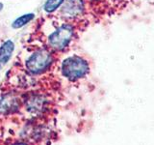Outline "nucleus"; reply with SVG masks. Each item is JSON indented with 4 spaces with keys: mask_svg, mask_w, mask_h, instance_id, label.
<instances>
[{
    "mask_svg": "<svg viewBox=\"0 0 154 145\" xmlns=\"http://www.w3.org/2000/svg\"><path fill=\"white\" fill-rule=\"evenodd\" d=\"M17 145H24V144H17Z\"/></svg>",
    "mask_w": 154,
    "mask_h": 145,
    "instance_id": "nucleus-12",
    "label": "nucleus"
},
{
    "mask_svg": "<svg viewBox=\"0 0 154 145\" xmlns=\"http://www.w3.org/2000/svg\"><path fill=\"white\" fill-rule=\"evenodd\" d=\"M18 105V98L14 95H7L0 101V113H8L16 109Z\"/></svg>",
    "mask_w": 154,
    "mask_h": 145,
    "instance_id": "nucleus-6",
    "label": "nucleus"
},
{
    "mask_svg": "<svg viewBox=\"0 0 154 145\" xmlns=\"http://www.w3.org/2000/svg\"><path fill=\"white\" fill-rule=\"evenodd\" d=\"M0 67H1V64H0Z\"/></svg>",
    "mask_w": 154,
    "mask_h": 145,
    "instance_id": "nucleus-13",
    "label": "nucleus"
},
{
    "mask_svg": "<svg viewBox=\"0 0 154 145\" xmlns=\"http://www.w3.org/2000/svg\"><path fill=\"white\" fill-rule=\"evenodd\" d=\"M88 1H90V2H93V3H97V2L101 1V0H88Z\"/></svg>",
    "mask_w": 154,
    "mask_h": 145,
    "instance_id": "nucleus-10",
    "label": "nucleus"
},
{
    "mask_svg": "<svg viewBox=\"0 0 154 145\" xmlns=\"http://www.w3.org/2000/svg\"><path fill=\"white\" fill-rule=\"evenodd\" d=\"M62 74L70 80H76L84 77L89 72V63L78 55L67 57L62 63Z\"/></svg>",
    "mask_w": 154,
    "mask_h": 145,
    "instance_id": "nucleus-3",
    "label": "nucleus"
},
{
    "mask_svg": "<svg viewBox=\"0 0 154 145\" xmlns=\"http://www.w3.org/2000/svg\"><path fill=\"white\" fill-rule=\"evenodd\" d=\"M35 17V14H23V16L17 18L16 21H14L12 24V26L16 29H18V28H21L23 27L24 25H26L27 23L30 22L32 19Z\"/></svg>",
    "mask_w": 154,
    "mask_h": 145,
    "instance_id": "nucleus-8",
    "label": "nucleus"
},
{
    "mask_svg": "<svg viewBox=\"0 0 154 145\" xmlns=\"http://www.w3.org/2000/svg\"><path fill=\"white\" fill-rule=\"evenodd\" d=\"M74 37V27L70 23H63L51 32L47 38L48 47L54 51L66 50Z\"/></svg>",
    "mask_w": 154,
    "mask_h": 145,
    "instance_id": "nucleus-2",
    "label": "nucleus"
},
{
    "mask_svg": "<svg viewBox=\"0 0 154 145\" xmlns=\"http://www.w3.org/2000/svg\"><path fill=\"white\" fill-rule=\"evenodd\" d=\"M84 12V0H65L60 9V16L67 21H73L83 16Z\"/></svg>",
    "mask_w": 154,
    "mask_h": 145,
    "instance_id": "nucleus-4",
    "label": "nucleus"
},
{
    "mask_svg": "<svg viewBox=\"0 0 154 145\" xmlns=\"http://www.w3.org/2000/svg\"><path fill=\"white\" fill-rule=\"evenodd\" d=\"M25 105L28 111H30L31 113H41L45 108L46 99L42 95H31L26 100Z\"/></svg>",
    "mask_w": 154,
    "mask_h": 145,
    "instance_id": "nucleus-5",
    "label": "nucleus"
},
{
    "mask_svg": "<svg viewBox=\"0 0 154 145\" xmlns=\"http://www.w3.org/2000/svg\"><path fill=\"white\" fill-rule=\"evenodd\" d=\"M53 60V53L49 47L38 48L28 56L25 61V68L31 74L38 75L49 69Z\"/></svg>",
    "mask_w": 154,
    "mask_h": 145,
    "instance_id": "nucleus-1",
    "label": "nucleus"
},
{
    "mask_svg": "<svg viewBox=\"0 0 154 145\" xmlns=\"http://www.w3.org/2000/svg\"><path fill=\"white\" fill-rule=\"evenodd\" d=\"M14 50V45L12 41H6L0 47V64L4 65L10 60Z\"/></svg>",
    "mask_w": 154,
    "mask_h": 145,
    "instance_id": "nucleus-7",
    "label": "nucleus"
},
{
    "mask_svg": "<svg viewBox=\"0 0 154 145\" xmlns=\"http://www.w3.org/2000/svg\"><path fill=\"white\" fill-rule=\"evenodd\" d=\"M2 9H3V4H2L1 2H0V11H1Z\"/></svg>",
    "mask_w": 154,
    "mask_h": 145,
    "instance_id": "nucleus-11",
    "label": "nucleus"
},
{
    "mask_svg": "<svg viewBox=\"0 0 154 145\" xmlns=\"http://www.w3.org/2000/svg\"><path fill=\"white\" fill-rule=\"evenodd\" d=\"M64 1L65 0H46V2L43 5V10L46 13H53L62 6Z\"/></svg>",
    "mask_w": 154,
    "mask_h": 145,
    "instance_id": "nucleus-9",
    "label": "nucleus"
}]
</instances>
